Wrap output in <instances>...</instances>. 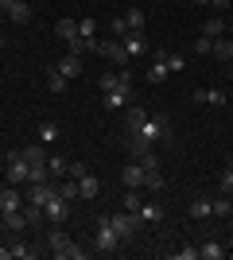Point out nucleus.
<instances>
[{"label": "nucleus", "instance_id": "1", "mask_svg": "<svg viewBox=\"0 0 233 260\" xmlns=\"http://www.w3.org/2000/svg\"><path fill=\"white\" fill-rule=\"evenodd\" d=\"M167 136H171V124H167V117H144L132 132H128V152L140 159V155L155 152V144L167 140Z\"/></svg>", "mask_w": 233, "mask_h": 260}, {"label": "nucleus", "instance_id": "2", "mask_svg": "<svg viewBox=\"0 0 233 260\" xmlns=\"http://www.w3.org/2000/svg\"><path fill=\"white\" fill-rule=\"evenodd\" d=\"M128 98H132V74H128V66H124L117 89H109V93L101 98V105L109 109V113H117V109H128Z\"/></svg>", "mask_w": 233, "mask_h": 260}, {"label": "nucleus", "instance_id": "3", "mask_svg": "<svg viewBox=\"0 0 233 260\" xmlns=\"http://www.w3.org/2000/svg\"><path fill=\"white\" fill-rule=\"evenodd\" d=\"M117 245H121V237L113 233L109 214L97 217V221H93V249H97V252H117Z\"/></svg>", "mask_w": 233, "mask_h": 260}, {"label": "nucleus", "instance_id": "4", "mask_svg": "<svg viewBox=\"0 0 233 260\" xmlns=\"http://www.w3.org/2000/svg\"><path fill=\"white\" fill-rule=\"evenodd\" d=\"M4 163H8V183L12 186H23L27 179H31V167H27V155L23 152H8Z\"/></svg>", "mask_w": 233, "mask_h": 260}, {"label": "nucleus", "instance_id": "5", "mask_svg": "<svg viewBox=\"0 0 233 260\" xmlns=\"http://www.w3.org/2000/svg\"><path fill=\"white\" fill-rule=\"evenodd\" d=\"M109 225H113V233H117L121 241H132L136 229H140V217L124 210V214H109Z\"/></svg>", "mask_w": 233, "mask_h": 260}, {"label": "nucleus", "instance_id": "6", "mask_svg": "<svg viewBox=\"0 0 233 260\" xmlns=\"http://www.w3.org/2000/svg\"><path fill=\"white\" fill-rule=\"evenodd\" d=\"M43 217H51L55 225H58V221H66V217H70V202H66V198H62V194H58V186H55V194L47 198V206H43Z\"/></svg>", "mask_w": 233, "mask_h": 260}, {"label": "nucleus", "instance_id": "7", "mask_svg": "<svg viewBox=\"0 0 233 260\" xmlns=\"http://www.w3.org/2000/svg\"><path fill=\"white\" fill-rule=\"evenodd\" d=\"M0 12H4L12 23H27L31 20V4H27V0H0Z\"/></svg>", "mask_w": 233, "mask_h": 260}, {"label": "nucleus", "instance_id": "8", "mask_svg": "<svg viewBox=\"0 0 233 260\" xmlns=\"http://www.w3.org/2000/svg\"><path fill=\"white\" fill-rule=\"evenodd\" d=\"M167 78H171L167 58H163V51H155V54H152V66H148V82H152V86H163Z\"/></svg>", "mask_w": 233, "mask_h": 260}, {"label": "nucleus", "instance_id": "9", "mask_svg": "<svg viewBox=\"0 0 233 260\" xmlns=\"http://www.w3.org/2000/svg\"><path fill=\"white\" fill-rule=\"evenodd\" d=\"M97 54H105V58H113V62L121 66V70H124V66H128V51H124V47H121V39H109V43H97Z\"/></svg>", "mask_w": 233, "mask_h": 260}, {"label": "nucleus", "instance_id": "10", "mask_svg": "<svg viewBox=\"0 0 233 260\" xmlns=\"http://www.w3.org/2000/svg\"><path fill=\"white\" fill-rule=\"evenodd\" d=\"M55 70H58V74H62V78H70V82H74V78L82 74V58L66 51V54H62V58H58V62H55Z\"/></svg>", "mask_w": 233, "mask_h": 260}, {"label": "nucleus", "instance_id": "11", "mask_svg": "<svg viewBox=\"0 0 233 260\" xmlns=\"http://www.w3.org/2000/svg\"><path fill=\"white\" fill-rule=\"evenodd\" d=\"M121 183L128 186V190H140V186H144V167H140V159L128 163V167L121 171Z\"/></svg>", "mask_w": 233, "mask_h": 260}, {"label": "nucleus", "instance_id": "12", "mask_svg": "<svg viewBox=\"0 0 233 260\" xmlns=\"http://www.w3.org/2000/svg\"><path fill=\"white\" fill-rule=\"evenodd\" d=\"M190 98L198 101V105H214V109H222L225 101H229V98H225V93H218V89H206V86H202V89H194Z\"/></svg>", "mask_w": 233, "mask_h": 260}, {"label": "nucleus", "instance_id": "13", "mask_svg": "<svg viewBox=\"0 0 233 260\" xmlns=\"http://www.w3.org/2000/svg\"><path fill=\"white\" fill-rule=\"evenodd\" d=\"M55 194V183H31V190H27V202L31 206H47V198Z\"/></svg>", "mask_w": 233, "mask_h": 260}, {"label": "nucleus", "instance_id": "14", "mask_svg": "<svg viewBox=\"0 0 233 260\" xmlns=\"http://www.w3.org/2000/svg\"><path fill=\"white\" fill-rule=\"evenodd\" d=\"M121 47L128 51V58H140V54L148 51V43H144V35H140V31H128V35L121 39Z\"/></svg>", "mask_w": 233, "mask_h": 260}, {"label": "nucleus", "instance_id": "15", "mask_svg": "<svg viewBox=\"0 0 233 260\" xmlns=\"http://www.w3.org/2000/svg\"><path fill=\"white\" fill-rule=\"evenodd\" d=\"M187 214L194 217V221H206V217H214V210H210V198H206V194H198V198H190V206H187Z\"/></svg>", "mask_w": 233, "mask_h": 260}, {"label": "nucleus", "instance_id": "16", "mask_svg": "<svg viewBox=\"0 0 233 260\" xmlns=\"http://www.w3.org/2000/svg\"><path fill=\"white\" fill-rule=\"evenodd\" d=\"M8 210H23V198L16 186H4L0 190V214H8Z\"/></svg>", "mask_w": 233, "mask_h": 260}, {"label": "nucleus", "instance_id": "17", "mask_svg": "<svg viewBox=\"0 0 233 260\" xmlns=\"http://www.w3.org/2000/svg\"><path fill=\"white\" fill-rule=\"evenodd\" d=\"M101 194V183H97V175H82V179H78V198H97Z\"/></svg>", "mask_w": 233, "mask_h": 260}, {"label": "nucleus", "instance_id": "18", "mask_svg": "<svg viewBox=\"0 0 233 260\" xmlns=\"http://www.w3.org/2000/svg\"><path fill=\"white\" fill-rule=\"evenodd\" d=\"M124 23H128V31H140V35H144V27H148V16H144V8H136V4H132V8L124 12Z\"/></svg>", "mask_w": 233, "mask_h": 260}, {"label": "nucleus", "instance_id": "19", "mask_svg": "<svg viewBox=\"0 0 233 260\" xmlns=\"http://www.w3.org/2000/svg\"><path fill=\"white\" fill-rule=\"evenodd\" d=\"M136 217H140V221H148V225H152V221H163V206H159V202H140Z\"/></svg>", "mask_w": 233, "mask_h": 260}, {"label": "nucleus", "instance_id": "20", "mask_svg": "<svg viewBox=\"0 0 233 260\" xmlns=\"http://www.w3.org/2000/svg\"><path fill=\"white\" fill-rule=\"evenodd\" d=\"M218 190H222V194H233V155L225 159L222 175H218Z\"/></svg>", "mask_w": 233, "mask_h": 260}, {"label": "nucleus", "instance_id": "21", "mask_svg": "<svg viewBox=\"0 0 233 260\" xmlns=\"http://www.w3.org/2000/svg\"><path fill=\"white\" fill-rule=\"evenodd\" d=\"M148 117V109H140V105H128L124 109V132H132L136 124H140V120Z\"/></svg>", "mask_w": 233, "mask_h": 260}, {"label": "nucleus", "instance_id": "22", "mask_svg": "<svg viewBox=\"0 0 233 260\" xmlns=\"http://www.w3.org/2000/svg\"><path fill=\"white\" fill-rule=\"evenodd\" d=\"M55 35L62 39V43H70V39H78V23L74 20H58L55 23Z\"/></svg>", "mask_w": 233, "mask_h": 260}, {"label": "nucleus", "instance_id": "23", "mask_svg": "<svg viewBox=\"0 0 233 260\" xmlns=\"http://www.w3.org/2000/svg\"><path fill=\"white\" fill-rule=\"evenodd\" d=\"M225 249L218 245V241H206V245H198V260H222Z\"/></svg>", "mask_w": 233, "mask_h": 260}, {"label": "nucleus", "instance_id": "24", "mask_svg": "<svg viewBox=\"0 0 233 260\" xmlns=\"http://www.w3.org/2000/svg\"><path fill=\"white\" fill-rule=\"evenodd\" d=\"M66 167H70V163L62 159V155H47V171H51V179H66Z\"/></svg>", "mask_w": 233, "mask_h": 260}, {"label": "nucleus", "instance_id": "25", "mask_svg": "<svg viewBox=\"0 0 233 260\" xmlns=\"http://www.w3.org/2000/svg\"><path fill=\"white\" fill-rule=\"evenodd\" d=\"M210 210H214V217H233V202H229V194L210 198Z\"/></svg>", "mask_w": 233, "mask_h": 260}, {"label": "nucleus", "instance_id": "26", "mask_svg": "<svg viewBox=\"0 0 233 260\" xmlns=\"http://www.w3.org/2000/svg\"><path fill=\"white\" fill-rule=\"evenodd\" d=\"M47 86H51V93H66L70 78H62V74L55 70V66H51V74H47Z\"/></svg>", "mask_w": 233, "mask_h": 260}, {"label": "nucleus", "instance_id": "27", "mask_svg": "<svg viewBox=\"0 0 233 260\" xmlns=\"http://www.w3.org/2000/svg\"><path fill=\"white\" fill-rule=\"evenodd\" d=\"M222 31H225V20H222V16H210V20L202 23V35H210V39H218Z\"/></svg>", "mask_w": 233, "mask_h": 260}, {"label": "nucleus", "instance_id": "28", "mask_svg": "<svg viewBox=\"0 0 233 260\" xmlns=\"http://www.w3.org/2000/svg\"><path fill=\"white\" fill-rule=\"evenodd\" d=\"M4 225L8 229H23V225H31V221H27L23 210H8V214H4Z\"/></svg>", "mask_w": 233, "mask_h": 260}, {"label": "nucleus", "instance_id": "29", "mask_svg": "<svg viewBox=\"0 0 233 260\" xmlns=\"http://www.w3.org/2000/svg\"><path fill=\"white\" fill-rule=\"evenodd\" d=\"M55 186H58V194L66 198V202H74V198H78V179H70V175L62 179V183H55Z\"/></svg>", "mask_w": 233, "mask_h": 260}, {"label": "nucleus", "instance_id": "30", "mask_svg": "<svg viewBox=\"0 0 233 260\" xmlns=\"http://www.w3.org/2000/svg\"><path fill=\"white\" fill-rule=\"evenodd\" d=\"M47 245H51V252H62L70 245V237L62 233V229H51V237H47Z\"/></svg>", "mask_w": 233, "mask_h": 260}, {"label": "nucleus", "instance_id": "31", "mask_svg": "<svg viewBox=\"0 0 233 260\" xmlns=\"http://www.w3.org/2000/svg\"><path fill=\"white\" fill-rule=\"evenodd\" d=\"M144 186H148V190H163V175H159V167H152V171H144Z\"/></svg>", "mask_w": 233, "mask_h": 260}, {"label": "nucleus", "instance_id": "32", "mask_svg": "<svg viewBox=\"0 0 233 260\" xmlns=\"http://www.w3.org/2000/svg\"><path fill=\"white\" fill-rule=\"evenodd\" d=\"M55 260H86V249H78L74 241H70L62 252H55Z\"/></svg>", "mask_w": 233, "mask_h": 260}, {"label": "nucleus", "instance_id": "33", "mask_svg": "<svg viewBox=\"0 0 233 260\" xmlns=\"http://www.w3.org/2000/svg\"><path fill=\"white\" fill-rule=\"evenodd\" d=\"M78 35H82V39H93V35H97V20H78Z\"/></svg>", "mask_w": 233, "mask_h": 260}, {"label": "nucleus", "instance_id": "34", "mask_svg": "<svg viewBox=\"0 0 233 260\" xmlns=\"http://www.w3.org/2000/svg\"><path fill=\"white\" fill-rule=\"evenodd\" d=\"M117 82H121V70H117V74H113V70H105V74L97 78V86L105 89V93H109V89H117Z\"/></svg>", "mask_w": 233, "mask_h": 260}, {"label": "nucleus", "instance_id": "35", "mask_svg": "<svg viewBox=\"0 0 233 260\" xmlns=\"http://www.w3.org/2000/svg\"><path fill=\"white\" fill-rule=\"evenodd\" d=\"M31 256H35L31 245H23V241H20V245H12V260H31Z\"/></svg>", "mask_w": 233, "mask_h": 260}, {"label": "nucleus", "instance_id": "36", "mask_svg": "<svg viewBox=\"0 0 233 260\" xmlns=\"http://www.w3.org/2000/svg\"><path fill=\"white\" fill-rule=\"evenodd\" d=\"M194 54H214V39L210 35H198V39H194Z\"/></svg>", "mask_w": 233, "mask_h": 260}, {"label": "nucleus", "instance_id": "37", "mask_svg": "<svg viewBox=\"0 0 233 260\" xmlns=\"http://www.w3.org/2000/svg\"><path fill=\"white\" fill-rule=\"evenodd\" d=\"M163 58H167V70H171V74H179V70H183V54H171V51H163Z\"/></svg>", "mask_w": 233, "mask_h": 260}, {"label": "nucleus", "instance_id": "38", "mask_svg": "<svg viewBox=\"0 0 233 260\" xmlns=\"http://www.w3.org/2000/svg\"><path fill=\"white\" fill-rule=\"evenodd\" d=\"M140 202H144V198H140V190H128V194H124V210H128V214H136V210H140Z\"/></svg>", "mask_w": 233, "mask_h": 260}, {"label": "nucleus", "instance_id": "39", "mask_svg": "<svg viewBox=\"0 0 233 260\" xmlns=\"http://www.w3.org/2000/svg\"><path fill=\"white\" fill-rule=\"evenodd\" d=\"M109 31L117 35V39H124V35H128V23H124V16H113V23H109Z\"/></svg>", "mask_w": 233, "mask_h": 260}, {"label": "nucleus", "instance_id": "40", "mask_svg": "<svg viewBox=\"0 0 233 260\" xmlns=\"http://www.w3.org/2000/svg\"><path fill=\"white\" fill-rule=\"evenodd\" d=\"M214 58H229V39H214Z\"/></svg>", "mask_w": 233, "mask_h": 260}, {"label": "nucleus", "instance_id": "41", "mask_svg": "<svg viewBox=\"0 0 233 260\" xmlns=\"http://www.w3.org/2000/svg\"><path fill=\"white\" fill-rule=\"evenodd\" d=\"M39 140H43V144L58 140V128H55V124H43V128H39Z\"/></svg>", "mask_w": 233, "mask_h": 260}, {"label": "nucleus", "instance_id": "42", "mask_svg": "<svg viewBox=\"0 0 233 260\" xmlns=\"http://www.w3.org/2000/svg\"><path fill=\"white\" fill-rule=\"evenodd\" d=\"M175 260H198V249H179Z\"/></svg>", "mask_w": 233, "mask_h": 260}, {"label": "nucleus", "instance_id": "43", "mask_svg": "<svg viewBox=\"0 0 233 260\" xmlns=\"http://www.w3.org/2000/svg\"><path fill=\"white\" fill-rule=\"evenodd\" d=\"M214 8H229V0H214Z\"/></svg>", "mask_w": 233, "mask_h": 260}, {"label": "nucleus", "instance_id": "44", "mask_svg": "<svg viewBox=\"0 0 233 260\" xmlns=\"http://www.w3.org/2000/svg\"><path fill=\"white\" fill-rule=\"evenodd\" d=\"M190 4H214V0H190Z\"/></svg>", "mask_w": 233, "mask_h": 260}, {"label": "nucleus", "instance_id": "45", "mask_svg": "<svg viewBox=\"0 0 233 260\" xmlns=\"http://www.w3.org/2000/svg\"><path fill=\"white\" fill-rule=\"evenodd\" d=\"M229 62H233V39H229Z\"/></svg>", "mask_w": 233, "mask_h": 260}, {"label": "nucleus", "instance_id": "46", "mask_svg": "<svg viewBox=\"0 0 233 260\" xmlns=\"http://www.w3.org/2000/svg\"><path fill=\"white\" fill-rule=\"evenodd\" d=\"M0 51H4V39H0Z\"/></svg>", "mask_w": 233, "mask_h": 260}, {"label": "nucleus", "instance_id": "47", "mask_svg": "<svg viewBox=\"0 0 233 260\" xmlns=\"http://www.w3.org/2000/svg\"><path fill=\"white\" fill-rule=\"evenodd\" d=\"M229 27H233V23H229Z\"/></svg>", "mask_w": 233, "mask_h": 260}]
</instances>
